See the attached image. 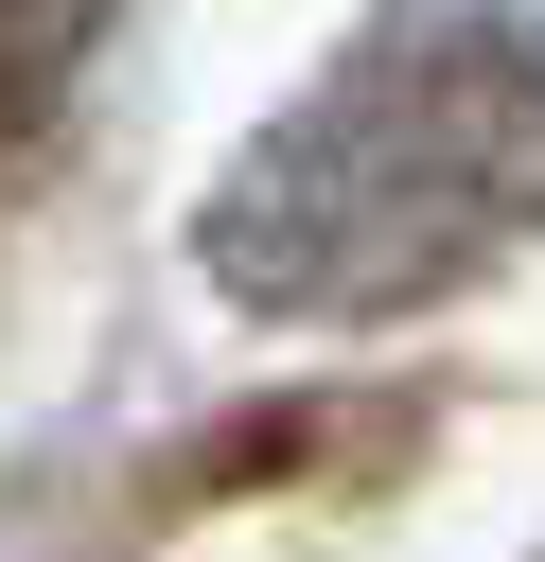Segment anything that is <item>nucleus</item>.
<instances>
[{
	"instance_id": "1",
	"label": "nucleus",
	"mask_w": 545,
	"mask_h": 562,
	"mask_svg": "<svg viewBox=\"0 0 545 562\" xmlns=\"http://www.w3.org/2000/svg\"><path fill=\"white\" fill-rule=\"evenodd\" d=\"M545 228V0H387L193 211L246 316H404Z\"/></svg>"
},
{
	"instance_id": "2",
	"label": "nucleus",
	"mask_w": 545,
	"mask_h": 562,
	"mask_svg": "<svg viewBox=\"0 0 545 562\" xmlns=\"http://www.w3.org/2000/svg\"><path fill=\"white\" fill-rule=\"evenodd\" d=\"M88 35H105V0H0V158H18V140L70 105Z\"/></svg>"
}]
</instances>
